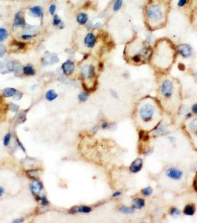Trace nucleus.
Returning a JSON list of instances; mask_svg holds the SVG:
<instances>
[{
	"label": "nucleus",
	"instance_id": "46",
	"mask_svg": "<svg viewBox=\"0 0 197 223\" xmlns=\"http://www.w3.org/2000/svg\"><path fill=\"white\" fill-rule=\"evenodd\" d=\"M3 194H4V189L2 187H0V196H2Z\"/></svg>",
	"mask_w": 197,
	"mask_h": 223
},
{
	"label": "nucleus",
	"instance_id": "32",
	"mask_svg": "<svg viewBox=\"0 0 197 223\" xmlns=\"http://www.w3.org/2000/svg\"><path fill=\"white\" fill-rule=\"evenodd\" d=\"M190 2V0H178L177 6L179 7H184L187 6Z\"/></svg>",
	"mask_w": 197,
	"mask_h": 223
},
{
	"label": "nucleus",
	"instance_id": "41",
	"mask_svg": "<svg viewBox=\"0 0 197 223\" xmlns=\"http://www.w3.org/2000/svg\"><path fill=\"white\" fill-rule=\"evenodd\" d=\"M110 93H111L113 97H114V98H119V94H118L117 91H115V90L111 89L110 90Z\"/></svg>",
	"mask_w": 197,
	"mask_h": 223
},
{
	"label": "nucleus",
	"instance_id": "34",
	"mask_svg": "<svg viewBox=\"0 0 197 223\" xmlns=\"http://www.w3.org/2000/svg\"><path fill=\"white\" fill-rule=\"evenodd\" d=\"M15 67H16V65H15L14 63H13V62H9L6 65V68L8 72H13V71L14 70Z\"/></svg>",
	"mask_w": 197,
	"mask_h": 223
},
{
	"label": "nucleus",
	"instance_id": "31",
	"mask_svg": "<svg viewBox=\"0 0 197 223\" xmlns=\"http://www.w3.org/2000/svg\"><path fill=\"white\" fill-rule=\"evenodd\" d=\"M88 97H89V95H88V93L86 92V91H84V92H82L80 93L79 95V100L80 101H82V102H84V101H86L88 100Z\"/></svg>",
	"mask_w": 197,
	"mask_h": 223
},
{
	"label": "nucleus",
	"instance_id": "8",
	"mask_svg": "<svg viewBox=\"0 0 197 223\" xmlns=\"http://www.w3.org/2000/svg\"><path fill=\"white\" fill-rule=\"evenodd\" d=\"M81 73L82 78L85 80L91 82L93 89H95L96 84V73L94 65L92 64L84 65L81 70Z\"/></svg>",
	"mask_w": 197,
	"mask_h": 223
},
{
	"label": "nucleus",
	"instance_id": "10",
	"mask_svg": "<svg viewBox=\"0 0 197 223\" xmlns=\"http://www.w3.org/2000/svg\"><path fill=\"white\" fill-rule=\"evenodd\" d=\"M143 164L144 162L142 158H136L131 162L130 166H129V172L133 174H136L139 173L141 170H142V167H143Z\"/></svg>",
	"mask_w": 197,
	"mask_h": 223
},
{
	"label": "nucleus",
	"instance_id": "23",
	"mask_svg": "<svg viewBox=\"0 0 197 223\" xmlns=\"http://www.w3.org/2000/svg\"><path fill=\"white\" fill-rule=\"evenodd\" d=\"M168 213L170 216L173 217V218H176V217L179 216L180 215H181V211H180L179 207H175V206H173V207H171L170 209H169Z\"/></svg>",
	"mask_w": 197,
	"mask_h": 223
},
{
	"label": "nucleus",
	"instance_id": "5",
	"mask_svg": "<svg viewBox=\"0 0 197 223\" xmlns=\"http://www.w3.org/2000/svg\"><path fill=\"white\" fill-rule=\"evenodd\" d=\"M153 52V46L149 42L135 37L127 42L124 48V59L127 64L140 66L149 64Z\"/></svg>",
	"mask_w": 197,
	"mask_h": 223
},
{
	"label": "nucleus",
	"instance_id": "2",
	"mask_svg": "<svg viewBox=\"0 0 197 223\" xmlns=\"http://www.w3.org/2000/svg\"><path fill=\"white\" fill-rule=\"evenodd\" d=\"M156 99L165 113L172 117L178 115L182 106V85L178 78L169 74H157Z\"/></svg>",
	"mask_w": 197,
	"mask_h": 223
},
{
	"label": "nucleus",
	"instance_id": "20",
	"mask_svg": "<svg viewBox=\"0 0 197 223\" xmlns=\"http://www.w3.org/2000/svg\"><path fill=\"white\" fill-rule=\"evenodd\" d=\"M92 208L91 207H88V206H79V207H76L73 208V211H71V213H88L91 212Z\"/></svg>",
	"mask_w": 197,
	"mask_h": 223
},
{
	"label": "nucleus",
	"instance_id": "4",
	"mask_svg": "<svg viewBox=\"0 0 197 223\" xmlns=\"http://www.w3.org/2000/svg\"><path fill=\"white\" fill-rule=\"evenodd\" d=\"M170 0H148L144 7V20L149 31L163 29L168 22Z\"/></svg>",
	"mask_w": 197,
	"mask_h": 223
},
{
	"label": "nucleus",
	"instance_id": "24",
	"mask_svg": "<svg viewBox=\"0 0 197 223\" xmlns=\"http://www.w3.org/2000/svg\"><path fill=\"white\" fill-rule=\"evenodd\" d=\"M23 72L25 75H34L35 74V70L33 69V65H27L23 68Z\"/></svg>",
	"mask_w": 197,
	"mask_h": 223
},
{
	"label": "nucleus",
	"instance_id": "17",
	"mask_svg": "<svg viewBox=\"0 0 197 223\" xmlns=\"http://www.w3.org/2000/svg\"><path fill=\"white\" fill-rule=\"evenodd\" d=\"M14 25L15 26H24L25 25V20L24 16L21 12H18L15 15L14 18Z\"/></svg>",
	"mask_w": 197,
	"mask_h": 223
},
{
	"label": "nucleus",
	"instance_id": "33",
	"mask_svg": "<svg viewBox=\"0 0 197 223\" xmlns=\"http://www.w3.org/2000/svg\"><path fill=\"white\" fill-rule=\"evenodd\" d=\"M191 112H192L193 115H197V102H194L191 106Z\"/></svg>",
	"mask_w": 197,
	"mask_h": 223
},
{
	"label": "nucleus",
	"instance_id": "22",
	"mask_svg": "<svg viewBox=\"0 0 197 223\" xmlns=\"http://www.w3.org/2000/svg\"><path fill=\"white\" fill-rule=\"evenodd\" d=\"M140 193L144 197H150L153 194V189L151 186H146L141 190Z\"/></svg>",
	"mask_w": 197,
	"mask_h": 223
},
{
	"label": "nucleus",
	"instance_id": "16",
	"mask_svg": "<svg viewBox=\"0 0 197 223\" xmlns=\"http://www.w3.org/2000/svg\"><path fill=\"white\" fill-rule=\"evenodd\" d=\"M118 211H119L120 213H122V214L125 215H131L133 213H135L136 210H135L132 206H127L125 205H120L118 208Z\"/></svg>",
	"mask_w": 197,
	"mask_h": 223
},
{
	"label": "nucleus",
	"instance_id": "12",
	"mask_svg": "<svg viewBox=\"0 0 197 223\" xmlns=\"http://www.w3.org/2000/svg\"><path fill=\"white\" fill-rule=\"evenodd\" d=\"M62 69L64 74H66V75H71L74 72V63L69 60H67L63 63L62 65Z\"/></svg>",
	"mask_w": 197,
	"mask_h": 223
},
{
	"label": "nucleus",
	"instance_id": "38",
	"mask_svg": "<svg viewBox=\"0 0 197 223\" xmlns=\"http://www.w3.org/2000/svg\"><path fill=\"white\" fill-rule=\"evenodd\" d=\"M122 195V192L121 190H116L113 193L112 196L113 198H119Z\"/></svg>",
	"mask_w": 197,
	"mask_h": 223
},
{
	"label": "nucleus",
	"instance_id": "39",
	"mask_svg": "<svg viewBox=\"0 0 197 223\" xmlns=\"http://www.w3.org/2000/svg\"><path fill=\"white\" fill-rule=\"evenodd\" d=\"M56 6L54 4H52V5H50V6L49 7V12L50 14L51 15H53L55 14L56 12Z\"/></svg>",
	"mask_w": 197,
	"mask_h": 223
},
{
	"label": "nucleus",
	"instance_id": "35",
	"mask_svg": "<svg viewBox=\"0 0 197 223\" xmlns=\"http://www.w3.org/2000/svg\"><path fill=\"white\" fill-rule=\"evenodd\" d=\"M10 140H11V135L8 133L5 136V138H4V146H5V147L8 146L9 143H10Z\"/></svg>",
	"mask_w": 197,
	"mask_h": 223
},
{
	"label": "nucleus",
	"instance_id": "25",
	"mask_svg": "<svg viewBox=\"0 0 197 223\" xmlns=\"http://www.w3.org/2000/svg\"><path fill=\"white\" fill-rule=\"evenodd\" d=\"M45 55H47V58H46V61H50L49 62V64H54V63H56L59 62V58L55 54H45Z\"/></svg>",
	"mask_w": 197,
	"mask_h": 223
},
{
	"label": "nucleus",
	"instance_id": "37",
	"mask_svg": "<svg viewBox=\"0 0 197 223\" xmlns=\"http://www.w3.org/2000/svg\"><path fill=\"white\" fill-rule=\"evenodd\" d=\"M5 52H6V48L5 47L2 46V45H0V58L3 57L5 56Z\"/></svg>",
	"mask_w": 197,
	"mask_h": 223
},
{
	"label": "nucleus",
	"instance_id": "44",
	"mask_svg": "<svg viewBox=\"0 0 197 223\" xmlns=\"http://www.w3.org/2000/svg\"><path fill=\"white\" fill-rule=\"evenodd\" d=\"M33 37V35L31 34H24L22 36V38L23 39V40H29V39L32 38Z\"/></svg>",
	"mask_w": 197,
	"mask_h": 223
},
{
	"label": "nucleus",
	"instance_id": "43",
	"mask_svg": "<svg viewBox=\"0 0 197 223\" xmlns=\"http://www.w3.org/2000/svg\"><path fill=\"white\" fill-rule=\"evenodd\" d=\"M194 61H193V65H194V67L196 69V70H197V53L195 54V56L194 57Z\"/></svg>",
	"mask_w": 197,
	"mask_h": 223
},
{
	"label": "nucleus",
	"instance_id": "13",
	"mask_svg": "<svg viewBox=\"0 0 197 223\" xmlns=\"http://www.w3.org/2000/svg\"><path fill=\"white\" fill-rule=\"evenodd\" d=\"M134 208L136 210H142L145 207V200L142 197H135L133 198L132 204H131Z\"/></svg>",
	"mask_w": 197,
	"mask_h": 223
},
{
	"label": "nucleus",
	"instance_id": "29",
	"mask_svg": "<svg viewBox=\"0 0 197 223\" xmlns=\"http://www.w3.org/2000/svg\"><path fill=\"white\" fill-rule=\"evenodd\" d=\"M123 5V0H115L113 5V10L114 12H117L122 8Z\"/></svg>",
	"mask_w": 197,
	"mask_h": 223
},
{
	"label": "nucleus",
	"instance_id": "1",
	"mask_svg": "<svg viewBox=\"0 0 197 223\" xmlns=\"http://www.w3.org/2000/svg\"><path fill=\"white\" fill-rule=\"evenodd\" d=\"M165 112L156 97H142L136 102L133 119L136 128L143 133L154 131L162 122Z\"/></svg>",
	"mask_w": 197,
	"mask_h": 223
},
{
	"label": "nucleus",
	"instance_id": "28",
	"mask_svg": "<svg viewBox=\"0 0 197 223\" xmlns=\"http://www.w3.org/2000/svg\"><path fill=\"white\" fill-rule=\"evenodd\" d=\"M57 94L55 92L54 90L50 89L46 92V99L48 101H53L57 97Z\"/></svg>",
	"mask_w": 197,
	"mask_h": 223
},
{
	"label": "nucleus",
	"instance_id": "21",
	"mask_svg": "<svg viewBox=\"0 0 197 223\" xmlns=\"http://www.w3.org/2000/svg\"><path fill=\"white\" fill-rule=\"evenodd\" d=\"M88 15L85 13H80V14H78L77 17H76V20H77V22L79 25H84L87 23L88 21Z\"/></svg>",
	"mask_w": 197,
	"mask_h": 223
},
{
	"label": "nucleus",
	"instance_id": "15",
	"mask_svg": "<svg viewBox=\"0 0 197 223\" xmlns=\"http://www.w3.org/2000/svg\"><path fill=\"white\" fill-rule=\"evenodd\" d=\"M29 13L32 16L36 18H42L43 16V14H44L42 7L38 6V5L31 7V8L29 9Z\"/></svg>",
	"mask_w": 197,
	"mask_h": 223
},
{
	"label": "nucleus",
	"instance_id": "3",
	"mask_svg": "<svg viewBox=\"0 0 197 223\" xmlns=\"http://www.w3.org/2000/svg\"><path fill=\"white\" fill-rule=\"evenodd\" d=\"M176 45L168 38H160L155 42L149 65L156 74H168L177 57Z\"/></svg>",
	"mask_w": 197,
	"mask_h": 223
},
{
	"label": "nucleus",
	"instance_id": "14",
	"mask_svg": "<svg viewBox=\"0 0 197 223\" xmlns=\"http://www.w3.org/2000/svg\"><path fill=\"white\" fill-rule=\"evenodd\" d=\"M196 207L195 204L194 203H188L186 204L184 207L182 212L185 216H192L196 213Z\"/></svg>",
	"mask_w": 197,
	"mask_h": 223
},
{
	"label": "nucleus",
	"instance_id": "27",
	"mask_svg": "<svg viewBox=\"0 0 197 223\" xmlns=\"http://www.w3.org/2000/svg\"><path fill=\"white\" fill-rule=\"evenodd\" d=\"M16 90L14 89V88H6V89H4L3 94L4 96L7 97H10L12 96H14L15 94L16 93Z\"/></svg>",
	"mask_w": 197,
	"mask_h": 223
},
{
	"label": "nucleus",
	"instance_id": "40",
	"mask_svg": "<svg viewBox=\"0 0 197 223\" xmlns=\"http://www.w3.org/2000/svg\"><path fill=\"white\" fill-rule=\"evenodd\" d=\"M193 186H194V190L197 192V171L196 173V175H195V176H194V182H193Z\"/></svg>",
	"mask_w": 197,
	"mask_h": 223
},
{
	"label": "nucleus",
	"instance_id": "11",
	"mask_svg": "<svg viewBox=\"0 0 197 223\" xmlns=\"http://www.w3.org/2000/svg\"><path fill=\"white\" fill-rule=\"evenodd\" d=\"M97 42V39L96 35L93 33L89 32L84 36V45L86 48H94Z\"/></svg>",
	"mask_w": 197,
	"mask_h": 223
},
{
	"label": "nucleus",
	"instance_id": "36",
	"mask_svg": "<svg viewBox=\"0 0 197 223\" xmlns=\"http://www.w3.org/2000/svg\"><path fill=\"white\" fill-rule=\"evenodd\" d=\"M112 125H110L109 123L106 122V121H105V122L102 123V124H101V128L102 129V130H109V129L111 127Z\"/></svg>",
	"mask_w": 197,
	"mask_h": 223
},
{
	"label": "nucleus",
	"instance_id": "7",
	"mask_svg": "<svg viewBox=\"0 0 197 223\" xmlns=\"http://www.w3.org/2000/svg\"><path fill=\"white\" fill-rule=\"evenodd\" d=\"M165 176L171 181H181L185 178V172L182 168L178 166H170L165 170Z\"/></svg>",
	"mask_w": 197,
	"mask_h": 223
},
{
	"label": "nucleus",
	"instance_id": "19",
	"mask_svg": "<svg viewBox=\"0 0 197 223\" xmlns=\"http://www.w3.org/2000/svg\"><path fill=\"white\" fill-rule=\"evenodd\" d=\"M191 22L194 29L197 31V4L191 14Z\"/></svg>",
	"mask_w": 197,
	"mask_h": 223
},
{
	"label": "nucleus",
	"instance_id": "18",
	"mask_svg": "<svg viewBox=\"0 0 197 223\" xmlns=\"http://www.w3.org/2000/svg\"><path fill=\"white\" fill-rule=\"evenodd\" d=\"M31 189L32 193L34 195H37L39 194L41 190L42 189V185L40 181H34L31 185Z\"/></svg>",
	"mask_w": 197,
	"mask_h": 223
},
{
	"label": "nucleus",
	"instance_id": "9",
	"mask_svg": "<svg viewBox=\"0 0 197 223\" xmlns=\"http://www.w3.org/2000/svg\"><path fill=\"white\" fill-rule=\"evenodd\" d=\"M176 47L178 55H179L183 59H190L194 56V51H193L192 46L190 44L180 43L176 46Z\"/></svg>",
	"mask_w": 197,
	"mask_h": 223
},
{
	"label": "nucleus",
	"instance_id": "45",
	"mask_svg": "<svg viewBox=\"0 0 197 223\" xmlns=\"http://www.w3.org/2000/svg\"><path fill=\"white\" fill-rule=\"evenodd\" d=\"M194 78L195 80V81H196V83H197V70H196L194 73Z\"/></svg>",
	"mask_w": 197,
	"mask_h": 223
},
{
	"label": "nucleus",
	"instance_id": "26",
	"mask_svg": "<svg viewBox=\"0 0 197 223\" xmlns=\"http://www.w3.org/2000/svg\"><path fill=\"white\" fill-rule=\"evenodd\" d=\"M53 24L54 26H57V27H59V29H62L64 27V23L62 21V20L58 15H54V19H53Z\"/></svg>",
	"mask_w": 197,
	"mask_h": 223
},
{
	"label": "nucleus",
	"instance_id": "42",
	"mask_svg": "<svg viewBox=\"0 0 197 223\" xmlns=\"http://www.w3.org/2000/svg\"><path fill=\"white\" fill-rule=\"evenodd\" d=\"M40 199H41V202H42V204L43 205H48V200H47V198H46L45 196H41Z\"/></svg>",
	"mask_w": 197,
	"mask_h": 223
},
{
	"label": "nucleus",
	"instance_id": "30",
	"mask_svg": "<svg viewBox=\"0 0 197 223\" xmlns=\"http://www.w3.org/2000/svg\"><path fill=\"white\" fill-rule=\"evenodd\" d=\"M8 33L7 31L4 28H0V42H2L7 38Z\"/></svg>",
	"mask_w": 197,
	"mask_h": 223
},
{
	"label": "nucleus",
	"instance_id": "6",
	"mask_svg": "<svg viewBox=\"0 0 197 223\" xmlns=\"http://www.w3.org/2000/svg\"><path fill=\"white\" fill-rule=\"evenodd\" d=\"M182 128L186 135L189 141L197 151V115H193L187 119H184Z\"/></svg>",
	"mask_w": 197,
	"mask_h": 223
}]
</instances>
